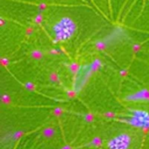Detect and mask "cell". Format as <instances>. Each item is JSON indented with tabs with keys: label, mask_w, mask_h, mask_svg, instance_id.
Instances as JSON below:
<instances>
[{
	"label": "cell",
	"mask_w": 149,
	"mask_h": 149,
	"mask_svg": "<svg viewBox=\"0 0 149 149\" xmlns=\"http://www.w3.org/2000/svg\"><path fill=\"white\" fill-rule=\"evenodd\" d=\"M76 31V24L70 17H63L53 27V33L58 41L65 42L72 38Z\"/></svg>",
	"instance_id": "1"
},
{
	"label": "cell",
	"mask_w": 149,
	"mask_h": 149,
	"mask_svg": "<svg viewBox=\"0 0 149 149\" xmlns=\"http://www.w3.org/2000/svg\"><path fill=\"white\" fill-rule=\"evenodd\" d=\"M128 121L134 126L149 128V112L143 110H133Z\"/></svg>",
	"instance_id": "2"
},
{
	"label": "cell",
	"mask_w": 149,
	"mask_h": 149,
	"mask_svg": "<svg viewBox=\"0 0 149 149\" xmlns=\"http://www.w3.org/2000/svg\"><path fill=\"white\" fill-rule=\"evenodd\" d=\"M132 142V138L127 134H121L112 140L107 143L108 149H128Z\"/></svg>",
	"instance_id": "3"
}]
</instances>
